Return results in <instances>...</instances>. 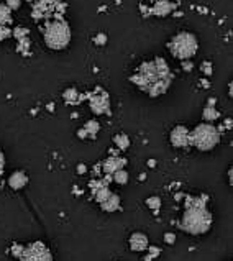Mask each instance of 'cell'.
I'll return each instance as SVG.
<instances>
[{
    "label": "cell",
    "instance_id": "6da1fadb",
    "mask_svg": "<svg viewBox=\"0 0 233 261\" xmlns=\"http://www.w3.org/2000/svg\"><path fill=\"white\" fill-rule=\"evenodd\" d=\"M131 82H135L151 97H156L169 89L173 82V72L163 58H156L155 61L141 64L138 72L131 77Z\"/></svg>",
    "mask_w": 233,
    "mask_h": 261
},
{
    "label": "cell",
    "instance_id": "7a4b0ae2",
    "mask_svg": "<svg viewBox=\"0 0 233 261\" xmlns=\"http://www.w3.org/2000/svg\"><path fill=\"white\" fill-rule=\"evenodd\" d=\"M187 209L181 220V229L190 235H202L212 227V214L205 209V199L187 197Z\"/></svg>",
    "mask_w": 233,
    "mask_h": 261
},
{
    "label": "cell",
    "instance_id": "3957f363",
    "mask_svg": "<svg viewBox=\"0 0 233 261\" xmlns=\"http://www.w3.org/2000/svg\"><path fill=\"white\" fill-rule=\"evenodd\" d=\"M43 36L51 49H64L71 41V28L64 20H53L43 28Z\"/></svg>",
    "mask_w": 233,
    "mask_h": 261
},
{
    "label": "cell",
    "instance_id": "277c9868",
    "mask_svg": "<svg viewBox=\"0 0 233 261\" xmlns=\"http://www.w3.org/2000/svg\"><path fill=\"white\" fill-rule=\"evenodd\" d=\"M218 142H220L218 130L214 125H210V123H201L192 131H189V145H194L201 151L212 150V148L217 146Z\"/></svg>",
    "mask_w": 233,
    "mask_h": 261
},
{
    "label": "cell",
    "instance_id": "5b68a950",
    "mask_svg": "<svg viewBox=\"0 0 233 261\" xmlns=\"http://www.w3.org/2000/svg\"><path fill=\"white\" fill-rule=\"evenodd\" d=\"M197 48H199L197 38H195V35H192V33H189V31L177 33V35L169 41L171 55L181 61L190 59V58L197 53Z\"/></svg>",
    "mask_w": 233,
    "mask_h": 261
},
{
    "label": "cell",
    "instance_id": "8992f818",
    "mask_svg": "<svg viewBox=\"0 0 233 261\" xmlns=\"http://www.w3.org/2000/svg\"><path fill=\"white\" fill-rule=\"evenodd\" d=\"M20 258H22V261H53L49 250L41 242H35L30 246L23 248V253Z\"/></svg>",
    "mask_w": 233,
    "mask_h": 261
},
{
    "label": "cell",
    "instance_id": "52a82bcc",
    "mask_svg": "<svg viewBox=\"0 0 233 261\" xmlns=\"http://www.w3.org/2000/svg\"><path fill=\"white\" fill-rule=\"evenodd\" d=\"M90 110L97 115H109L110 114V99L109 94L103 92H94L90 95Z\"/></svg>",
    "mask_w": 233,
    "mask_h": 261
},
{
    "label": "cell",
    "instance_id": "ba28073f",
    "mask_svg": "<svg viewBox=\"0 0 233 261\" xmlns=\"http://www.w3.org/2000/svg\"><path fill=\"white\" fill-rule=\"evenodd\" d=\"M169 140L176 148H184L189 145V130L182 125L174 127L171 130V135H169Z\"/></svg>",
    "mask_w": 233,
    "mask_h": 261
},
{
    "label": "cell",
    "instance_id": "9c48e42d",
    "mask_svg": "<svg viewBox=\"0 0 233 261\" xmlns=\"http://www.w3.org/2000/svg\"><path fill=\"white\" fill-rule=\"evenodd\" d=\"M130 248L133 251H145L148 248V237L141 232L131 233L130 237Z\"/></svg>",
    "mask_w": 233,
    "mask_h": 261
},
{
    "label": "cell",
    "instance_id": "30bf717a",
    "mask_svg": "<svg viewBox=\"0 0 233 261\" xmlns=\"http://www.w3.org/2000/svg\"><path fill=\"white\" fill-rule=\"evenodd\" d=\"M125 161L123 158H118V156H110V158H107L103 161V171L109 173V174H114L115 171H118V169H123L125 166Z\"/></svg>",
    "mask_w": 233,
    "mask_h": 261
},
{
    "label": "cell",
    "instance_id": "8fae6325",
    "mask_svg": "<svg viewBox=\"0 0 233 261\" xmlns=\"http://www.w3.org/2000/svg\"><path fill=\"white\" fill-rule=\"evenodd\" d=\"M8 184H10V188H12V189H15V190H18V189L25 188V186L28 184V177H27V174H25L23 171H16V173H14L10 177H8Z\"/></svg>",
    "mask_w": 233,
    "mask_h": 261
},
{
    "label": "cell",
    "instance_id": "7c38bea8",
    "mask_svg": "<svg viewBox=\"0 0 233 261\" xmlns=\"http://www.w3.org/2000/svg\"><path fill=\"white\" fill-rule=\"evenodd\" d=\"M101 207H102V210H105V212H115V210H118V207H120V197L116 196V194H110L105 201L101 202Z\"/></svg>",
    "mask_w": 233,
    "mask_h": 261
},
{
    "label": "cell",
    "instance_id": "4fadbf2b",
    "mask_svg": "<svg viewBox=\"0 0 233 261\" xmlns=\"http://www.w3.org/2000/svg\"><path fill=\"white\" fill-rule=\"evenodd\" d=\"M99 128H101V125H99L97 120H89V122L86 123V127L82 128V130H79V136H82V138H87V136H95L99 131Z\"/></svg>",
    "mask_w": 233,
    "mask_h": 261
},
{
    "label": "cell",
    "instance_id": "5bb4252c",
    "mask_svg": "<svg viewBox=\"0 0 233 261\" xmlns=\"http://www.w3.org/2000/svg\"><path fill=\"white\" fill-rule=\"evenodd\" d=\"M171 10H173V3L169 2V0H160V2H156L155 7L151 8L153 14H155V15H161V16L171 14Z\"/></svg>",
    "mask_w": 233,
    "mask_h": 261
},
{
    "label": "cell",
    "instance_id": "9a60e30c",
    "mask_svg": "<svg viewBox=\"0 0 233 261\" xmlns=\"http://www.w3.org/2000/svg\"><path fill=\"white\" fill-rule=\"evenodd\" d=\"M62 97H64V101L68 103H77L82 99V95L79 94L76 89H66L64 94H62Z\"/></svg>",
    "mask_w": 233,
    "mask_h": 261
},
{
    "label": "cell",
    "instance_id": "2e32d148",
    "mask_svg": "<svg viewBox=\"0 0 233 261\" xmlns=\"http://www.w3.org/2000/svg\"><path fill=\"white\" fill-rule=\"evenodd\" d=\"M202 117L205 118L207 122H214V120H217L220 117V114L214 105H207L202 112Z\"/></svg>",
    "mask_w": 233,
    "mask_h": 261
},
{
    "label": "cell",
    "instance_id": "e0dca14e",
    "mask_svg": "<svg viewBox=\"0 0 233 261\" xmlns=\"http://www.w3.org/2000/svg\"><path fill=\"white\" fill-rule=\"evenodd\" d=\"M10 8L3 3H0V27H3L5 23H8L12 20V14H10Z\"/></svg>",
    "mask_w": 233,
    "mask_h": 261
},
{
    "label": "cell",
    "instance_id": "ac0fdd59",
    "mask_svg": "<svg viewBox=\"0 0 233 261\" xmlns=\"http://www.w3.org/2000/svg\"><path fill=\"white\" fill-rule=\"evenodd\" d=\"M114 142H115V145H116V146H118V148H122V150H127V148H128V145H130V140H128V136H127V135H123V133H120V135H115Z\"/></svg>",
    "mask_w": 233,
    "mask_h": 261
},
{
    "label": "cell",
    "instance_id": "d6986e66",
    "mask_svg": "<svg viewBox=\"0 0 233 261\" xmlns=\"http://www.w3.org/2000/svg\"><path fill=\"white\" fill-rule=\"evenodd\" d=\"M114 181L116 184H127L128 182V173L125 169H118V171L114 173Z\"/></svg>",
    "mask_w": 233,
    "mask_h": 261
},
{
    "label": "cell",
    "instance_id": "ffe728a7",
    "mask_svg": "<svg viewBox=\"0 0 233 261\" xmlns=\"http://www.w3.org/2000/svg\"><path fill=\"white\" fill-rule=\"evenodd\" d=\"M146 205H148L151 210H155V212H156V210L161 207V201H160V197H155V196L149 197L148 201H146Z\"/></svg>",
    "mask_w": 233,
    "mask_h": 261
},
{
    "label": "cell",
    "instance_id": "44dd1931",
    "mask_svg": "<svg viewBox=\"0 0 233 261\" xmlns=\"http://www.w3.org/2000/svg\"><path fill=\"white\" fill-rule=\"evenodd\" d=\"M94 43H95V44H99V46L105 44V43H107V35H103V33H99V35L94 38Z\"/></svg>",
    "mask_w": 233,
    "mask_h": 261
},
{
    "label": "cell",
    "instance_id": "7402d4cb",
    "mask_svg": "<svg viewBox=\"0 0 233 261\" xmlns=\"http://www.w3.org/2000/svg\"><path fill=\"white\" fill-rule=\"evenodd\" d=\"M201 69L204 72H205V76H212V64L210 63H204L201 66Z\"/></svg>",
    "mask_w": 233,
    "mask_h": 261
},
{
    "label": "cell",
    "instance_id": "603a6c76",
    "mask_svg": "<svg viewBox=\"0 0 233 261\" xmlns=\"http://www.w3.org/2000/svg\"><path fill=\"white\" fill-rule=\"evenodd\" d=\"M20 3H22V0H8L7 2V7L10 8V10H14V8H18Z\"/></svg>",
    "mask_w": 233,
    "mask_h": 261
},
{
    "label": "cell",
    "instance_id": "cb8c5ba5",
    "mask_svg": "<svg viewBox=\"0 0 233 261\" xmlns=\"http://www.w3.org/2000/svg\"><path fill=\"white\" fill-rule=\"evenodd\" d=\"M8 35H10V31L5 27H0V40H5Z\"/></svg>",
    "mask_w": 233,
    "mask_h": 261
},
{
    "label": "cell",
    "instance_id": "d4e9b609",
    "mask_svg": "<svg viewBox=\"0 0 233 261\" xmlns=\"http://www.w3.org/2000/svg\"><path fill=\"white\" fill-rule=\"evenodd\" d=\"M15 256H22V253H23V248L20 246V245H16V246H14V251H12Z\"/></svg>",
    "mask_w": 233,
    "mask_h": 261
},
{
    "label": "cell",
    "instance_id": "484cf974",
    "mask_svg": "<svg viewBox=\"0 0 233 261\" xmlns=\"http://www.w3.org/2000/svg\"><path fill=\"white\" fill-rule=\"evenodd\" d=\"M174 240H176V238H174L173 233H166V235H164V242H166V243H174Z\"/></svg>",
    "mask_w": 233,
    "mask_h": 261
},
{
    "label": "cell",
    "instance_id": "4316f807",
    "mask_svg": "<svg viewBox=\"0 0 233 261\" xmlns=\"http://www.w3.org/2000/svg\"><path fill=\"white\" fill-rule=\"evenodd\" d=\"M3 166H5V158H3V153L0 151V174L3 171Z\"/></svg>",
    "mask_w": 233,
    "mask_h": 261
},
{
    "label": "cell",
    "instance_id": "83f0119b",
    "mask_svg": "<svg viewBox=\"0 0 233 261\" xmlns=\"http://www.w3.org/2000/svg\"><path fill=\"white\" fill-rule=\"evenodd\" d=\"M149 250H151V251H149V256H151V258H155V256H156L158 253H160V250H158L156 246H151V248H149Z\"/></svg>",
    "mask_w": 233,
    "mask_h": 261
},
{
    "label": "cell",
    "instance_id": "f1b7e54d",
    "mask_svg": "<svg viewBox=\"0 0 233 261\" xmlns=\"http://www.w3.org/2000/svg\"><path fill=\"white\" fill-rule=\"evenodd\" d=\"M182 68L187 69V71H190V69H192V64H190L189 61H182Z\"/></svg>",
    "mask_w": 233,
    "mask_h": 261
}]
</instances>
